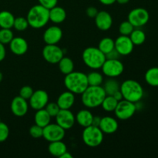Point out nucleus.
<instances>
[{
  "label": "nucleus",
  "instance_id": "1",
  "mask_svg": "<svg viewBox=\"0 0 158 158\" xmlns=\"http://www.w3.org/2000/svg\"><path fill=\"white\" fill-rule=\"evenodd\" d=\"M81 95L83 106L91 109L101 106L106 94L102 86H88Z\"/></svg>",
  "mask_w": 158,
  "mask_h": 158
},
{
  "label": "nucleus",
  "instance_id": "2",
  "mask_svg": "<svg viewBox=\"0 0 158 158\" xmlns=\"http://www.w3.org/2000/svg\"><path fill=\"white\" fill-rule=\"evenodd\" d=\"M64 85L67 90L74 94H82L88 87L87 75L80 71H73L66 75Z\"/></svg>",
  "mask_w": 158,
  "mask_h": 158
},
{
  "label": "nucleus",
  "instance_id": "3",
  "mask_svg": "<svg viewBox=\"0 0 158 158\" xmlns=\"http://www.w3.org/2000/svg\"><path fill=\"white\" fill-rule=\"evenodd\" d=\"M49 10L40 4L32 6L26 16L29 26L33 29H41L46 26L49 21Z\"/></svg>",
  "mask_w": 158,
  "mask_h": 158
},
{
  "label": "nucleus",
  "instance_id": "4",
  "mask_svg": "<svg viewBox=\"0 0 158 158\" xmlns=\"http://www.w3.org/2000/svg\"><path fill=\"white\" fill-rule=\"evenodd\" d=\"M120 90L124 100L137 103L143 97V89L141 85L134 80H127L120 84Z\"/></svg>",
  "mask_w": 158,
  "mask_h": 158
},
{
  "label": "nucleus",
  "instance_id": "5",
  "mask_svg": "<svg viewBox=\"0 0 158 158\" xmlns=\"http://www.w3.org/2000/svg\"><path fill=\"white\" fill-rule=\"evenodd\" d=\"M82 60L87 67L92 69H101L106 60V55L98 47L89 46L86 48L82 53Z\"/></svg>",
  "mask_w": 158,
  "mask_h": 158
},
{
  "label": "nucleus",
  "instance_id": "6",
  "mask_svg": "<svg viewBox=\"0 0 158 158\" xmlns=\"http://www.w3.org/2000/svg\"><path fill=\"white\" fill-rule=\"evenodd\" d=\"M103 133L99 127L90 125L84 127L82 133V140L89 148H97L103 141Z\"/></svg>",
  "mask_w": 158,
  "mask_h": 158
},
{
  "label": "nucleus",
  "instance_id": "7",
  "mask_svg": "<svg viewBox=\"0 0 158 158\" xmlns=\"http://www.w3.org/2000/svg\"><path fill=\"white\" fill-rule=\"evenodd\" d=\"M101 69L102 72L106 77L109 78H116L123 73L124 66L119 59H106Z\"/></svg>",
  "mask_w": 158,
  "mask_h": 158
},
{
  "label": "nucleus",
  "instance_id": "8",
  "mask_svg": "<svg viewBox=\"0 0 158 158\" xmlns=\"http://www.w3.org/2000/svg\"><path fill=\"white\" fill-rule=\"evenodd\" d=\"M136 111H137L136 103L123 99L118 102L114 113H115L116 117L119 120H127L131 118L134 115Z\"/></svg>",
  "mask_w": 158,
  "mask_h": 158
},
{
  "label": "nucleus",
  "instance_id": "9",
  "mask_svg": "<svg viewBox=\"0 0 158 158\" xmlns=\"http://www.w3.org/2000/svg\"><path fill=\"white\" fill-rule=\"evenodd\" d=\"M150 19L149 12L143 8H136L129 12L127 20L134 28L142 27L148 23Z\"/></svg>",
  "mask_w": 158,
  "mask_h": 158
},
{
  "label": "nucleus",
  "instance_id": "10",
  "mask_svg": "<svg viewBox=\"0 0 158 158\" xmlns=\"http://www.w3.org/2000/svg\"><path fill=\"white\" fill-rule=\"evenodd\" d=\"M65 130L57 123H49L43 127V137L48 142L63 140L65 137Z\"/></svg>",
  "mask_w": 158,
  "mask_h": 158
},
{
  "label": "nucleus",
  "instance_id": "11",
  "mask_svg": "<svg viewBox=\"0 0 158 158\" xmlns=\"http://www.w3.org/2000/svg\"><path fill=\"white\" fill-rule=\"evenodd\" d=\"M43 59L47 63L50 64H57L60 61L63 56V50L56 45H48L46 44L43 49Z\"/></svg>",
  "mask_w": 158,
  "mask_h": 158
},
{
  "label": "nucleus",
  "instance_id": "12",
  "mask_svg": "<svg viewBox=\"0 0 158 158\" xmlns=\"http://www.w3.org/2000/svg\"><path fill=\"white\" fill-rule=\"evenodd\" d=\"M29 100L30 107L36 111L45 108L49 103V95L47 92L43 89H37L34 91Z\"/></svg>",
  "mask_w": 158,
  "mask_h": 158
},
{
  "label": "nucleus",
  "instance_id": "13",
  "mask_svg": "<svg viewBox=\"0 0 158 158\" xmlns=\"http://www.w3.org/2000/svg\"><path fill=\"white\" fill-rule=\"evenodd\" d=\"M56 121L58 125L63 127L65 131L71 129L76 123L75 115L71 112L70 109H60L56 116Z\"/></svg>",
  "mask_w": 158,
  "mask_h": 158
},
{
  "label": "nucleus",
  "instance_id": "14",
  "mask_svg": "<svg viewBox=\"0 0 158 158\" xmlns=\"http://www.w3.org/2000/svg\"><path fill=\"white\" fill-rule=\"evenodd\" d=\"M114 43L115 49L120 56H128L134 50V45L128 35H120L114 40Z\"/></svg>",
  "mask_w": 158,
  "mask_h": 158
},
{
  "label": "nucleus",
  "instance_id": "15",
  "mask_svg": "<svg viewBox=\"0 0 158 158\" xmlns=\"http://www.w3.org/2000/svg\"><path fill=\"white\" fill-rule=\"evenodd\" d=\"M63 38V31L58 26H52L45 30L43 40L48 45H56Z\"/></svg>",
  "mask_w": 158,
  "mask_h": 158
},
{
  "label": "nucleus",
  "instance_id": "16",
  "mask_svg": "<svg viewBox=\"0 0 158 158\" xmlns=\"http://www.w3.org/2000/svg\"><path fill=\"white\" fill-rule=\"evenodd\" d=\"M10 108L13 115L17 117H23L29 110V103H27V100L18 96L12 99Z\"/></svg>",
  "mask_w": 158,
  "mask_h": 158
},
{
  "label": "nucleus",
  "instance_id": "17",
  "mask_svg": "<svg viewBox=\"0 0 158 158\" xmlns=\"http://www.w3.org/2000/svg\"><path fill=\"white\" fill-rule=\"evenodd\" d=\"M97 29L101 31H107L112 27L113 18L106 11H100L94 18Z\"/></svg>",
  "mask_w": 158,
  "mask_h": 158
},
{
  "label": "nucleus",
  "instance_id": "18",
  "mask_svg": "<svg viewBox=\"0 0 158 158\" xmlns=\"http://www.w3.org/2000/svg\"><path fill=\"white\" fill-rule=\"evenodd\" d=\"M11 52L16 56H23L28 51V43L23 37H14L9 43Z\"/></svg>",
  "mask_w": 158,
  "mask_h": 158
},
{
  "label": "nucleus",
  "instance_id": "19",
  "mask_svg": "<svg viewBox=\"0 0 158 158\" xmlns=\"http://www.w3.org/2000/svg\"><path fill=\"white\" fill-rule=\"evenodd\" d=\"M99 127L105 134H113L117 131L119 123L115 118L112 117H104L100 120Z\"/></svg>",
  "mask_w": 158,
  "mask_h": 158
},
{
  "label": "nucleus",
  "instance_id": "20",
  "mask_svg": "<svg viewBox=\"0 0 158 158\" xmlns=\"http://www.w3.org/2000/svg\"><path fill=\"white\" fill-rule=\"evenodd\" d=\"M56 103L60 109H70L75 103V94L69 90L62 93L57 98Z\"/></svg>",
  "mask_w": 158,
  "mask_h": 158
},
{
  "label": "nucleus",
  "instance_id": "21",
  "mask_svg": "<svg viewBox=\"0 0 158 158\" xmlns=\"http://www.w3.org/2000/svg\"><path fill=\"white\" fill-rule=\"evenodd\" d=\"M49 21L54 24H60L66 19V12L63 8L56 6L49 10Z\"/></svg>",
  "mask_w": 158,
  "mask_h": 158
},
{
  "label": "nucleus",
  "instance_id": "22",
  "mask_svg": "<svg viewBox=\"0 0 158 158\" xmlns=\"http://www.w3.org/2000/svg\"><path fill=\"white\" fill-rule=\"evenodd\" d=\"M75 117L76 122L83 127H86L92 125L94 115L89 110H81L77 113Z\"/></svg>",
  "mask_w": 158,
  "mask_h": 158
},
{
  "label": "nucleus",
  "instance_id": "23",
  "mask_svg": "<svg viewBox=\"0 0 158 158\" xmlns=\"http://www.w3.org/2000/svg\"><path fill=\"white\" fill-rule=\"evenodd\" d=\"M48 151L49 154L53 157H60L62 154L67 151V148L65 143H63L62 140H57V141L49 142Z\"/></svg>",
  "mask_w": 158,
  "mask_h": 158
},
{
  "label": "nucleus",
  "instance_id": "24",
  "mask_svg": "<svg viewBox=\"0 0 158 158\" xmlns=\"http://www.w3.org/2000/svg\"><path fill=\"white\" fill-rule=\"evenodd\" d=\"M51 118L52 117H50V115L48 114L45 108H43V109L36 110L35 117H34V121H35V124L43 128L50 123Z\"/></svg>",
  "mask_w": 158,
  "mask_h": 158
},
{
  "label": "nucleus",
  "instance_id": "25",
  "mask_svg": "<svg viewBox=\"0 0 158 158\" xmlns=\"http://www.w3.org/2000/svg\"><path fill=\"white\" fill-rule=\"evenodd\" d=\"M15 16L13 14L6 10L0 12V27L2 29H11L13 27Z\"/></svg>",
  "mask_w": 158,
  "mask_h": 158
},
{
  "label": "nucleus",
  "instance_id": "26",
  "mask_svg": "<svg viewBox=\"0 0 158 158\" xmlns=\"http://www.w3.org/2000/svg\"><path fill=\"white\" fill-rule=\"evenodd\" d=\"M60 72L65 76L74 70V63L69 57L63 56L58 63Z\"/></svg>",
  "mask_w": 158,
  "mask_h": 158
},
{
  "label": "nucleus",
  "instance_id": "27",
  "mask_svg": "<svg viewBox=\"0 0 158 158\" xmlns=\"http://www.w3.org/2000/svg\"><path fill=\"white\" fill-rule=\"evenodd\" d=\"M148 85L154 87L158 86V67H152L148 69L144 76Z\"/></svg>",
  "mask_w": 158,
  "mask_h": 158
},
{
  "label": "nucleus",
  "instance_id": "28",
  "mask_svg": "<svg viewBox=\"0 0 158 158\" xmlns=\"http://www.w3.org/2000/svg\"><path fill=\"white\" fill-rule=\"evenodd\" d=\"M98 49L102 52H103L105 55L109 53L113 49H115L114 40L113 39L110 38V37H105V38L102 39L100 43H99Z\"/></svg>",
  "mask_w": 158,
  "mask_h": 158
},
{
  "label": "nucleus",
  "instance_id": "29",
  "mask_svg": "<svg viewBox=\"0 0 158 158\" xmlns=\"http://www.w3.org/2000/svg\"><path fill=\"white\" fill-rule=\"evenodd\" d=\"M134 46H140L143 44L146 40V34L141 29H134L131 35H129Z\"/></svg>",
  "mask_w": 158,
  "mask_h": 158
},
{
  "label": "nucleus",
  "instance_id": "30",
  "mask_svg": "<svg viewBox=\"0 0 158 158\" xmlns=\"http://www.w3.org/2000/svg\"><path fill=\"white\" fill-rule=\"evenodd\" d=\"M103 87L106 92V95L112 96L114 93L120 89V83L114 78H110L105 82Z\"/></svg>",
  "mask_w": 158,
  "mask_h": 158
},
{
  "label": "nucleus",
  "instance_id": "31",
  "mask_svg": "<svg viewBox=\"0 0 158 158\" xmlns=\"http://www.w3.org/2000/svg\"><path fill=\"white\" fill-rule=\"evenodd\" d=\"M118 102L119 101H117L113 96L106 95L103 100V103H102L101 106L103 109L106 112H114Z\"/></svg>",
  "mask_w": 158,
  "mask_h": 158
},
{
  "label": "nucleus",
  "instance_id": "32",
  "mask_svg": "<svg viewBox=\"0 0 158 158\" xmlns=\"http://www.w3.org/2000/svg\"><path fill=\"white\" fill-rule=\"evenodd\" d=\"M89 86H102L103 83V77L100 73L94 71L87 75Z\"/></svg>",
  "mask_w": 158,
  "mask_h": 158
},
{
  "label": "nucleus",
  "instance_id": "33",
  "mask_svg": "<svg viewBox=\"0 0 158 158\" xmlns=\"http://www.w3.org/2000/svg\"><path fill=\"white\" fill-rule=\"evenodd\" d=\"M14 38V35L11 29H0V43L2 44H9L12 39Z\"/></svg>",
  "mask_w": 158,
  "mask_h": 158
},
{
  "label": "nucleus",
  "instance_id": "34",
  "mask_svg": "<svg viewBox=\"0 0 158 158\" xmlns=\"http://www.w3.org/2000/svg\"><path fill=\"white\" fill-rule=\"evenodd\" d=\"M29 23H28V20L26 18L24 17H17L15 18L13 23V28L17 31H25L28 27H29Z\"/></svg>",
  "mask_w": 158,
  "mask_h": 158
},
{
  "label": "nucleus",
  "instance_id": "35",
  "mask_svg": "<svg viewBox=\"0 0 158 158\" xmlns=\"http://www.w3.org/2000/svg\"><path fill=\"white\" fill-rule=\"evenodd\" d=\"M134 29V26L128 20L127 21H123L119 26V32L122 35H128L129 36Z\"/></svg>",
  "mask_w": 158,
  "mask_h": 158
},
{
  "label": "nucleus",
  "instance_id": "36",
  "mask_svg": "<svg viewBox=\"0 0 158 158\" xmlns=\"http://www.w3.org/2000/svg\"><path fill=\"white\" fill-rule=\"evenodd\" d=\"M45 110L48 112V114L50 115L51 117H56V116L57 115V114L59 113V111L60 110V106H58L57 103H54V102H50V103H48L46 104V106H45Z\"/></svg>",
  "mask_w": 158,
  "mask_h": 158
},
{
  "label": "nucleus",
  "instance_id": "37",
  "mask_svg": "<svg viewBox=\"0 0 158 158\" xmlns=\"http://www.w3.org/2000/svg\"><path fill=\"white\" fill-rule=\"evenodd\" d=\"M43 128L41 127L38 126L36 124H34L29 128V134L32 137L35 139L43 137Z\"/></svg>",
  "mask_w": 158,
  "mask_h": 158
},
{
  "label": "nucleus",
  "instance_id": "38",
  "mask_svg": "<svg viewBox=\"0 0 158 158\" xmlns=\"http://www.w3.org/2000/svg\"><path fill=\"white\" fill-rule=\"evenodd\" d=\"M9 136V128L7 124L0 122V143L5 142Z\"/></svg>",
  "mask_w": 158,
  "mask_h": 158
},
{
  "label": "nucleus",
  "instance_id": "39",
  "mask_svg": "<svg viewBox=\"0 0 158 158\" xmlns=\"http://www.w3.org/2000/svg\"><path fill=\"white\" fill-rule=\"evenodd\" d=\"M34 90L31 86H24L20 89L19 91V96L23 97L25 100H29L31 97H32V94H33Z\"/></svg>",
  "mask_w": 158,
  "mask_h": 158
},
{
  "label": "nucleus",
  "instance_id": "40",
  "mask_svg": "<svg viewBox=\"0 0 158 158\" xmlns=\"http://www.w3.org/2000/svg\"><path fill=\"white\" fill-rule=\"evenodd\" d=\"M40 5L43 6V7L46 8L48 9H50L52 8L57 6L58 0H38Z\"/></svg>",
  "mask_w": 158,
  "mask_h": 158
},
{
  "label": "nucleus",
  "instance_id": "41",
  "mask_svg": "<svg viewBox=\"0 0 158 158\" xmlns=\"http://www.w3.org/2000/svg\"><path fill=\"white\" fill-rule=\"evenodd\" d=\"M98 9L96 7H94V6H89V7H88L86 9V13L88 17L94 19L96 17V15H97V13H98Z\"/></svg>",
  "mask_w": 158,
  "mask_h": 158
},
{
  "label": "nucleus",
  "instance_id": "42",
  "mask_svg": "<svg viewBox=\"0 0 158 158\" xmlns=\"http://www.w3.org/2000/svg\"><path fill=\"white\" fill-rule=\"evenodd\" d=\"M120 55L117 52V51L115 49H113L111 52L109 53L106 54V59H111V60H114V59H119Z\"/></svg>",
  "mask_w": 158,
  "mask_h": 158
},
{
  "label": "nucleus",
  "instance_id": "43",
  "mask_svg": "<svg viewBox=\"0 0 158 158\" xmlns=\"http://www.w3.org/2000/svg\"><path fill=\"white\" fill-rule=\"evenodd\" d=\"M6 55V48H5L4 44L0 43V62L2 61L5 59Z\"/></svg>",
  "mask_w": 158,
  "mask_h": 158
},
{
  "label": "nucleus",
  "instance_id": "44",
  "mask_svg": "<svg viewBox=\"0 0 158 158\" xmlns=\"http://www.w3.org/2000/svg\"><path fill=\"white\" fill-rule=\"evenodd\" d=\"M112 96L116 99V100H117V101H120V100H122L123 99V95H122V93L120 89H119V90H117L116 93H114Z\"/></svg>",
  "mask_w": 158,
  "mask_h": 158
},
{
  "label": "nucleus",
  "instance_id": "45",
  "mask_svg": "<svg viewBox=\"0 0 158 158\" xmlns=\"http://www.w3.org/2000/svg\"><path fill=\"white\" fill-rule=\"evenodd\" d=\"M116 1L117 0H99V2L104 6H111V5L114 4Z\"/></svg>",
  "mask_w": 158,
  "mask_h": 158
},
{
  "label": "nucleus",
  "instance_id": "46",
  "mask_svg": "<svg viewBox=\"0 0 158 158\" xmlns=\"http://www.w3.org/2000/svg\"><path fill=\"white\" fill-rule=\"evenodd\" d=\"M100 120H101V118H100V117H94V116L92 125H94V126H96V127H99V125H100Z\"/></svg>",
  "mask_w": 158,
  "mask_h": 158
},
{
  "label": "nucleus",
  "instance_id": "47",
  "mask_svg": "<svg viewBox=\"0 0 158 158\" xmlns=\"http://www.w3.org/2000/svg\"><path fill=\"white\" fill-rule=\"evenodd\" d=\"M73 155L70 154V153L68 152V151H66L64 154H62L61 157H60V158H73Z\"/></svg>",
  "mask_w": 158,
  "mask_h": 158
},
{
  "label": "nucleus",
  "instance_id": "48",
  "mask_svg": "<svg viewBox=\"0 0 158 158\" xmlns=\"http://www.w3.org/2000/svg\"><path fill=\"white\" fill-rule=\"evenodd\" d=\"M129 1L130 0H117V2H118L119 4H120V5H125V4H127V3H128L129 2Z\"/></svg>",
  "mask_w": 158,
  "mask_h": 158
},
{
  "label": "nucleus",
  "instance_id": "49",
  "mask_svg": "<svg viewBox=\"0 0 158 158\" xmlns=\"http://www.w3.org/2000/svg\"><path fill=\"white\" fill-rule=\"evenodd\" d=\"M2 79H3V74L2 73V72H0V82L2 80Z\"/></svg>",
  "mask_w": 158,
  "mask_h": 158
},
{
  "label": "nucleus",
  "instance_id": "50",
  "mask_svg": "<svg viewBox=\"0 0 158 158\" xmlns=\"http://www.w3.org/2000/svg\"><path fill=\"white\" fill-rule=\"evenodd\" d=\"M0 122H1V119H0Z\"/></svg>",
  "mask_w": 158,
  "mask_h": 158
}]
</instances>
